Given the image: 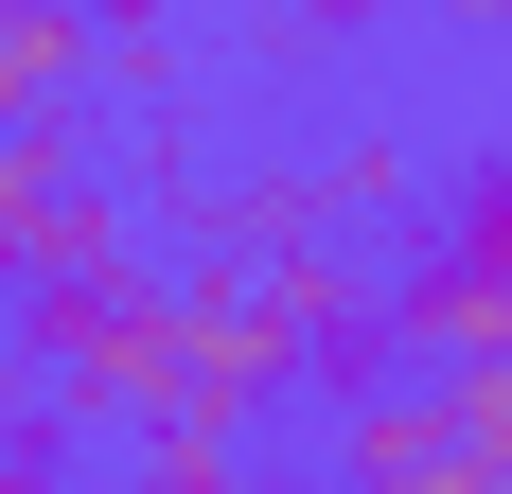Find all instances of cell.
Segmentation results:
<instances>
[{"instance_id":"6da1fadb","label":"cell","mask_w":512,"mask_h":494,"mask_svg":"<svg viewBox=\"0 0 512 494\" xmlns=\"http://www.w3.org/2000/svg\"><path fill=\"white\" fill-rule=\"evenodd\" d=\"M389 300V371H442L477 406V477H512V159H460L442 177V230L407 247Z\"/></svg>"},{"instance_id":"3957f363","label":"cell","mask_w":512,"mask_h":494,"mask_svg":"<svg viewBox=\"0 0 512 494\" xmlns=\"http://www.w3.org/2000/svg\"><path fill=\"white\" fill-rule=\"evenodd\" d=\"M336 459L371 494H460L477 477V406L442 371H371V389H336Z\"/></svg>"},{"instance_id":"7a4b0ae2","label":"cell","mask_w":512,"mask_h":494,"mask_svg":"<svg viewBox=\"0 0 512 494\" xmlns=\"http://www.w3.org/2000/svg\"><path fill=\"white\" fill-rule=\"evenodd\" d=\"M18 353H36L53 424H159L177 371H195V283H159L142 247L36 265V283H18Z\"/></svg>"},{"instance_id":"52a82bcc","label":"cell","mask_w":512,"mask_h":494,"mask_svg":"<svg viewBox=\"0 0 512 494\" xmlns=\"http://www.w3.org/2000/svg\"><path fill=\"white\" fill-rule=\"evenodd\" d=\"M265 18H301V36H371L389 0H265Z\"/></svg>"},{"instance_id":"8992f818","label":"cell","mask_w":512,"mask_h":494,"mask_svg":"<svg viewBox=\"0 0 512 494\" xmlns=\"http://www.w3.org/2000/svg\"><path fill=\"white\" fill-rule=\"evenodd\" d=\"M407 195V142H336L318 159V230H336V212H389Z\"/></svg>"},{"instance_id":"5b68a950","label":"cell","mask_w":512,"mask_h":494,"mask_svg":"<svg viewBox=\"0 0 512 494\" xmlns=\"http://www.w3.org/2000/svg\"><path fill=\"white\" fill-rule=\"evenodd\" d=\"M89 71H106V89H177V71H195V53H177V0H89Z\"/></svg>"},{"instance_id":"277c9868","label":"cell","mask_w":512,"mask_h":494,"mask_svg":"<svg viewBox=\"0 0 512 494\" xmlns=\"http://www.w3.org/2000/svg\"><path fill=\"white\" fill-rule=\"evenodd\" d=\"M89 89V0H0V124Z\"/></svg>"}]
</instances>
